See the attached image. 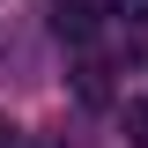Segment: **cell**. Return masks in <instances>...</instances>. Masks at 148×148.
Segmentation results:
<instances>
[{
	"instance_id": "6da1fadb",
	"label": "cell",
	"mask_w": 148,
	"mask_h": 148,
	"mask_svg": "<svg viewBox=\"0 0 148 148\" xmlns=\"http://www.w3.org/2000/svg\"><path fill=\"white\" fill-rule=\"evenodd\" d=\"M96 8H104V0H59V15H52V30L82 45V37H96Z\"/></svg>"
},
{
	"instance_id": "7a4b0ae2",
	"label": "cell",
	"mask_w": 148,
	"mask_h": 148,
	"mask_svg": "<svg viewBox=\"0 0 148 148\" xmlns=\"http://www.w3.org/2000/svg\"><path fill=\"white\" fill-rule=\"evenodd\" d=\"M104 8H111L119 22H126L133 37H148V0H104Z\"/></svg>"
},
{
	"instance_id": "3957f363",
	"label": "cell",
	"mask_w": 148,
	"mask_h": 148,
	"mask_svg": "<svg viewBox=\"0 0 148 148\" xmlns=\"http://www.w3.org/2000/svg\"><path fill=\"white\" fill-rule=\"evenodd\" d=\"M126 141L148 148V96H133V104H126Z\"/></svg>"
}]
</instances>
